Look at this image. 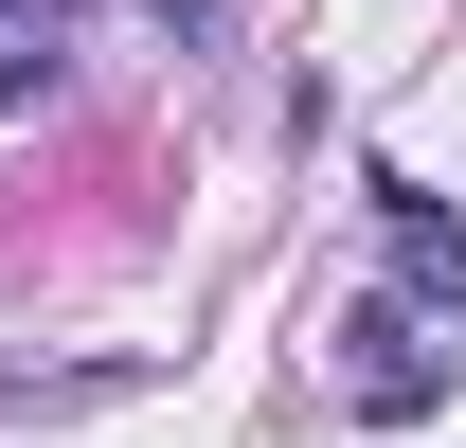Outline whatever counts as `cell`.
<instances>
[{
  "instance_id": "1",
  "label": "cell",
  "mask_w": 466,
  "mask_h": 448,
  "mask_svg": "<svg viewBox=\"0 0 466 448\" xmlns=\"http://www.w3.org/2000/svg\"><path fill=\"white\" fill-rule=\"evenodd\" d=\"M341 394L377 412V431H412V412H449V359H431V305H412V287L341 305Z\"/></svg>"
},
{
  "instance_id": "2",
  "label": "cell",
  "mask_w": 466,
  "mask_h": 448,
  "mask_svg": "<svg viewBox=\"0 0 466 448\" xmlns=\"http://www.w3.org/2000/svg\"><path fill=\"white\" fill-rule=\"evenodd\" d=\"M377 233H395V287H412V305H431V323H466V216H449V198L377 179Z\"/></svg>"
},
{
  "instance_id": "3",
  "label": "cell",
  "mask_w": 466,
  "mask_h": 448,
  "mask_svg": "<svg viewBox=\"0 0 466 448\" xmlns=\"http://www.w3.org/2000/svg\"><path fill=\"white\" fill-rule=\"evenodd\" d=\"M72 55H90V0H0V108L72 90Z\"/></svg>"
},
{
  "instance_id": "4",
  "label": "cell",
  "mask_w": 466,
  "mask_h": 448,
  "mask_svg": "<svg viewBox=\"0 0 466 448\" xmlns=\"http://www.w3.org/2000/svg\"><path fill=\"white\" fill-rule=\"evenodd\" d=\"M144 18H162V36H216V0H144Z\"/></svg>"
}]
</instances>
